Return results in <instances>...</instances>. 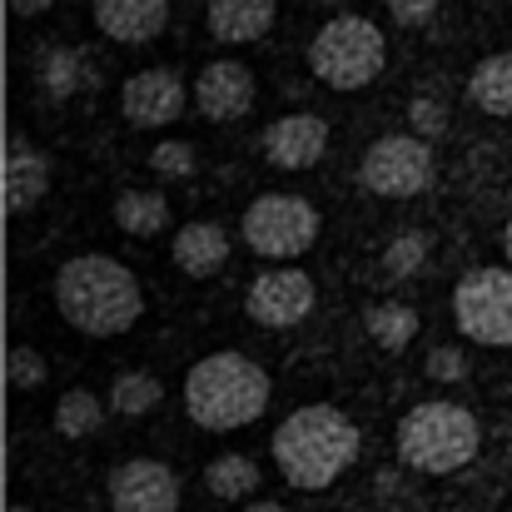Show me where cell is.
<instances>
[{
	"instance_id": "1",
	"label": "cell",
	"mask_w": 512,
	"mask_h": 512,
	"mask_svg": "<svg viewBox=\"0 0 512 512\" xmlns=\"http://www.w3.org/2000/svg\"><path fill=\"white\" fill-rule=\"evenodd\" d=\"M55 309L70 329L90 339H120L145 314V289L135 269L115 254H75L55 269Z\"/></svg>"
},
{
	"instance_id": "2",
	"label": "cell",
	"mask_w": 512,
	"mask_h": 512,
	"mask_svg": "<svg viewBox=\"0 0 512 512\" xmlns=\"http://www.w3.org/2000/svg\"><path fill=\"white\" fill-rule=\"evenodd\" d=\"M274 463L284 473V483L304 488V493H319V488H334L343 473L353 468L363 438H358V423L334 408V403H304L294 408L279 428H274Z\"/></svg>"
},
{
	"instance_id": "3",
	"label": "cell",
	"mask_w": 512,
	"mask_h": 512,
	"mask_svg": "<svg viewBox=\"0 0 512 512\" xmlns=\"http://www.w3.org/2000/svg\"><path fill=\"white\" fill-rule=\"evenodd\" d=\"M269 398H274V378L249 353H234V348L204 353L184 373V408L209 433L249 428L254 418H264Z\"/></svg>"
},
{
	"instance_id": "4",
	"label": "cell",
	"mask_w": 512,
	"mask_h": 512,
	"mask_svg": "<svg viewBox=\"0 0 512 512\" xmlns=\"http://www.w3.org/2000/svg\"><path fill=\"white\" fill-rule=\"evenodd\" d=\"M478 443H483L478 418L463 403H448V398L413 403L398 418V458L413 473H428V478H448V473L468 468L478 458Z\"/></svg>"
},
{
	"instance_id": "5",
	"label": "cell",
	"mask_w": 512,
	"mask_h": 512,
	"mask_svg": "<svg viewBox=\"0 0 512 512\" xmlns=\"http://www.w3.org/2000/svg\"><path fill=\"white\" fill-rule=\"evenodd\" d=\"M388 60V40L368 15H334L314 30L309 40V70L314 80H324L329 90H363L383 75Z\"/></svg>"
},
{
	"instance_id": "6",
	"label": "cell",
	"mask_w": 512,
	"mask_h": 512,
	"mask_svg": "<svg viewBox=\"0 0 512 512\" xmlns=\"http://www.w3.org/2000/svg\"><path fill=\"white\" fill-rule=\"evenodd\" d=\"M239 234L259 259H299L319 239V209L304 194H259L244 209Z\"/></svg>"
},
{
	"instance_id": "7",
	"label": "cell",
	"mask_w": 512,
	"mask_h": 512,
	"mask_svg": "<svg viewBox=\"0 0 512 512\" xmlns=\"http://www.w3.org/2000/svg\"><path fill=\"white\" fill-rule=\"evenodd\" d=\"M458 334L488 348H512V269H468L453 289Z\"/></svg>"
},
{
	"instance_id": "8",
	"label": "cell",
	"mask_w": 512,
	"mask_h": 512,
	"mask_svg": "<svg viewBox=\"0 0 512 512\" xmlns=\"http://www.w3.org/2000/svg\"><path fill=\"white\" fill-rule=\"evenodd\" d=\"M358 179L368 194H383V199H413L433 184V150L428 140L418 135H383L363 150V165Z\"/></svg>"
},
{
	"instance_id": "9",
	"label": "cell",
	"mask_w": 512,
	"mask_h": 512,
	"mask_svg": "<svg viewBox=\"0 0 512 512\" xmlns=\"http://www.w3.org/2000/svg\"><path fill=\"white\" fill-rule=\"evenodd\" d=\"M314 279L294 264H279V269H264L249 294H244V314L264 329H294L314 314Z\"/></svg>"
},
{
	"instance_id": "10",
	"label": "cell",
	"mask_w": 512,
	"mask_h": 512,
	"mask_svg": "<svg viewBox=\"0 0 512 512\" xmlns=\"http://www.w3.org/2000/svg\"><path fill=\"white\" fill-rule=\"evenodd\" d=\"M194 95L184 90V80L165 70V65H155V70H135L125 85H120V115L135 125V130H165L174 125L179 115H184V105H189Z\"/></svg>"
},
{
	"instance_id": "11",
	"label": "cell",
	"mask_w": 512,
	"mask_h": 512,
	"mask_svg": "<svg viewBox=\"0 0 512 512\" xmlns=\"http://www.w3.org/2000/svg\"><path fill=\"white\" fill-rule=\"evenodd\" d=\"M110 512H179V478L160 458H130L110 473Z\"/></svg>"
},
{
	"instance_id": "12",
	"label": "cell",
	"mask_w": 512,
	"mask_h": 512,
	"mask_svg": "<svg viewBox=\"0 0 512 512\" xmlns=\"http://www.w3.org/2000/svg\"><path fill=\"white\" fill-rule=\"evenodd\" d=\"M254 95H259L254 70L239 65V60H209V65L199 70V80H194V105H199V115L214 120V125L244 120V115L254 110Z\"/></svg>"
},
{
	"instance_id": "13",
	"label": "cell",
	"mask_w": 512,
	"mask_h": 512,
	"mask_svg": "<svg viewBox=\"0 0 512 512\" xmlns=\"http://www.w3.org/2000/svg\"><path fill=\"white\" fill-rule=\"evenodd\" d=\"M324 150H329V120L324 115L294 110V115H279L264 130V155L279 170H314L324 160Z\"/></svg>"
},
{
	"instance_id": "14",
	"label": "cell",
	"mask_w": 512,
	"mask_h": 512,
	"mask_svg": "<svg viewBox=\"0 0 512 512\" xmlns=\"http://www.w3.org/2000/svg\"><path fill=\"white\" fill-rule=\"evenodd\" d=\"M95 25L120 45H145L170 25V0H95Z\"/></svg>"
},
{
	"instance_id": "15",
	"label": "cell",
	"mask_w": 512,
	"mask_h": 512,
	"mask_svg": "<svg viewBox=\"0 0 512 512\" xmlns=\"http://www.w3.org/2000/svg\"><path fill=\"white\" fill-rule=\"evenodd\" d=\"M45 189H50V160L25 135H10V145H5V209L25 214L45 199Z\"/></svg>"
},
{
	"instance_id": "16",
	"label": "cell",
	"mask_w": 512,
	"mask_h": 512,
	"mask_svg": "<svg viewBox=\"0 0 512 512\" xmlns=\"http://www.w3.org/2000/svg\"><path fill=\"white\" fill-rule=\"evenodd\" d=\"M274 15H279V0H209V5H204L209 35L224 40V45L264 40V35L274 30Z\"/></svg>"
},
{
	"instance_id": "17",
	"label": "cell",
	"mask_w": 512,
	"mask_h": 512,
	"mask_svg": "<svg viewBox=\"0 0 512 512\" xmlns=\"http://www.w3.org/2000/svg\"><path fill=\"white\" fill-rule=\"evenodd\" d=\"M224 259H229V234L214 219H189L174 234V264L189 279H214L224 269Z\"/></svg>"
},
{
	"instance_id": "18",
	"label": "cell",
	"mask_w": 512,
	"mask_h": 512,
	"mask_svg": "<svg viewBox=\"0 0 512 512\" xmlns=\"http://www.w3.org/2000/svg\"><path fill=\"white\" fill-rule=\"evenodd\" d=\"M468 100H473L483 115L512 120V55L508 50L478 60V70L468 75Z\"/></svg>"
},
{
	"instance_id": "19",
	"label": "cell",
	"mask_w": 512,
	"mask_h": 512,
	"mask_svg": "<svg viewBox=\"0 0 512 512\" xmlns=\"http://www.w3.org/2000/svg\"><path fill=\"white\" fill-rule=\"evenodd\" d=\"M90 80H95V70H90V60H85L75 45H55V50L40 55V85H45L50 100H70V95H80Z\"/></svg>"
},
{
	"instance_id": "20",
	"label": "cell",
	"mask_w": 512,
	"mask_h": 512,
	"mask_svg": "<svg viewBox=\"0 0 512 512\" xmlns=\"http://www.w3.org/2000/svg\"><path fill=\"white\" fill-rule=\"evenodd\" d=\"M204 488L219 498V503H244L254 488H259V463L249 453H219L209 468H204Z\"/></svg>"
},
{
	"instance_id": "21",
	"label": "cell",
	"mask_w": 512,
	"mask_h": 512,
	"mask_svg": "<svg viewBox=\"0 0 512 512\" xmlns=\"http://www.w3.org/2000/svg\"><path fill=\"white\" fill-rule=\"evenodd\" d=\"M115 224L125 234H135V239H150V234H160L170 224V204L155 189H125L115 199Z\"/></svg>"
},
{
	"instance_id": "22",
	"label": "cell",
	"mask_w": 512,
	"mask_h": 512,
	"mask_svg": "<svg viewBox=\"0 0 512 512\" xmlns=\"http://www.w3.org/2000/svg\"><path fill=\"white\" fill-rule=\"evenodd\" d=\"M165 403V383L150 373V368H125L115 383H110V408L120 418H145Z\"/></svg>"
},
{
	"instance_id": "23",
	"label": "cell",
	"mask_w": 512,
	"mask_h": 512,
	"mask_svg": "<svg viewBox=\"0 0 512 512\" xmlns=\"http://www.w3.org/2000/svg\"><path fill=\"white\" fill-rule=\"evenodd\" d=\"M363 329H368V339L378 343L383 353H403L408 343L418 339V314H413L408 304L388 299V304H373V309L363 314Z\"/></svg>"
},
{
	"instance_id": "24",
	"label": "cell",
	"mask_w": 512,
	"mask_h": 512,
	"mask_svg": "<svg viewBox=\"0 0 512 512\" xmlns=\"http://www.w3.org/2000/svg\"><path fill=\"white\" fill-rule=\"evenodd\" d=\"M100 423H105V403H100L90 388H70V393L55 403V433H60V438H90Z\"/></svg>"
},
{
	"instance_id": "25",
	"label": "cell",
	"mask_w": 512,
	"mask_h": 512,
	"mask_svg": "<svg viewBox=\"0 0 512 512\" xmlns=\"http://www.w3.org/2000/svg\"><path fill=\"white\" fill-rule=\"evenodd\" d=\"M423 264H428V234L408 229V234H393V239H388V249H383L388 279H413Z\"/></svg>"
},
{
	"instance_id": "26",
	"label": "cell",
	"mask_w": 512,
	"mask_h": 512,
	"mask_svg": "<svg viewBox=\"0 0 512 512\" xmlns=\"http://www.w3.org/2000/svg\"><path fill=\"white\" fill-rule=\"evenodd\" d=\"M5 378H10V388L30 393V388L45 383V358H40L35 348H10V358H5Z\"/></svg>"
},
{
	"instance_id": "27",
	"label": "cell",
	"mask_w": 512,
	"mask_h": 512,
	"mask_svg": "<svg viewBox=\"0 0 512 512\" xmlns=\"http://www.w3.org/2000/svg\"><path fill=\"white\" fill-rule=\"evenodd\" d=\"M150 170L165 174V179H189V174H194V150H189L184 140H160V145L150 150Z\"/></svg>"
},
{
	"instance_id": "28",
	"label": "cell",
	"mask_w": 512,
	"mask_h": 512,
	"mask_svg": "<svg viewBox=\"0 0 512 512\" xmlns=\"http://www.w3.org/2000/svg\"><path fill=\"white\" fill-rule=\"evenodd\" d=\"M428 378H433V383H463V378H468V353L453 348V343L433 348V353H428Z\"/></svg>"
},
{
	"instance_id": "29",
	"label": "cell",
	"mask_w": 512,
	"mask_h": 512,
	"mask_svg": "<svg viewBox=\"0 0 512 512\" xmlns=\"http://www.w3.org/2000/svg\"><path fill=\"white\" fill-rule=\"evenodd\" d=\"M408 125H413V135L418 140H433V135H443V125H448V115H443V105L438 100H413L408 105Z\"/></svg>"
},
{
	"instance_id": "30",
	"label": "cell",
	"mask_w": 512,
	"mask_h": 512,
	"mask_svg": "<svg viewBox=\"0 0 512 512\" xmlns=\"http://www.w3.org/2000/svg\"><path fill=\"white\" fill-rule=\"evenodd\" d=\"M388 15L398 25H428L438 15V0H388Z\"/></svg>"
},
{
	"instance_id": "31",
	"label": "cell",
	"mask_w": 512,
	"mask_h": 512,
	"mask_svg": "<svg viewBox=\"0 0 512 512\" xmlns=\"http://www.w3.org/2000/svg\"><path fill=\"white\" fill-rule=\"evenodd\" d=\"M5 5H10V15H15V20H35V15H45L55 0H5Z\"/></svg>"
},
{
	"instance_id": "32",
	"label": "cell",
	"mask_w": 512,
	"mask_h": 512,
	"mask_svg": "<svg viewBox=\"0 0 512 512\" xmlns=\"http://www.w3.org/2000/svg\"><path fill=\"white\" fill-rule=\"evenodd\" d=\"M244 512H289V508H284V503H274V498H264V503H249Z\"/></svg>"
},
{
	"instance_id": "33",
	"label": "cell",
	"mask_w": 512,
	"mask_h": 512,
	"mask_svg": "<svg viewBox=\"0 0 512 512\" xmlns=\"http://www.w3.org/2000/svg\"><path fill=\"white\" fill-rule=\"evenodd\" d=\"M503 249H508V264H512V219H508V229H503Z\"/></svg>"
},
{
	"instance_id": "34",
	"label": "cell",
	"mask_w": 512,
	"mask_h": 512,
	"mask_svg": "<svg viewBox=\"0 0 512 512\" xmlns=\"http://www.w3.org/2000/svg\"><path fill=\"white\" fill-rule=\"evenodd\" d=\"M5 512H35V508H15V503H10V508H5Z\"/></svg>"
}]
</instances>
